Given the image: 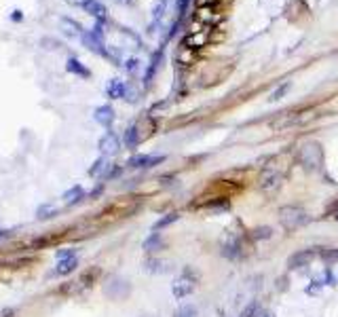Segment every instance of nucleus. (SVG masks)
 I'll list each match as a JSON object with an SVG mask.
<instances>
[{"label":"nucleus","instance_id":"obj_20","mask_svg":"<svg viewBox=\"0 0 338 317\" xmlns=\"http://www.w3.org/2000/svg\"><path fill=\"white\" fill-rule=\"evenodd\" d=\"M177 218H180V216H177L175 211H171V214H165L161 220H157V222H155L153 231H155V233H159V231H161V228H165V226H169V224H173Z\"/></svg>","mask_w":338,"mask_h":317},{"label":"nucleus","instance_id":"obj_4","mask_svg":"<svg viewBox=\"0 0 338 317\" xmlns=\"http://www.w3.org/2000/svg\"><path fill=\"white\" fill-rule=\"evenodd\" d=\"M171 292L175 298H186V296H190L194 292V279L190 275H180L175 281H173V286H171Z\"/></svg>","mask_w":338,"mask_h":317},{"label":"nucleus","instance_id":"obj_26","mask_svg":"<svg viewBox=\"0 0 338 317\" xmlns=\"http://www.w3.org/2000/svg\"><path fill=\"white\" fill-rule=\"evenodd\" d=\"M319 256L324 260H338V250H332V248H326V250H319Z\"/></svg>","mask_w":338,"mask_h":317},{"label":"nucleus","instance_id":"obj_23","mask_svg":"<svg viewBox=\"0 0 338 317\" xmlns=\"http://www.w3.org/2000/svg\"><path fill=\"white\" fill-rule=\"evenodd\" d=\"M148 264V271H153V273H167L169 269V264L167 262H163V260H148L146 262Z\"/></svg>","mask_w":338,"mask_h":317},{"label":"nucleus","instance_id":"obj_32","mask_svg":"<svg viewBox=\"0 0 338 317\" xmlns=\"http://www.w3.org/2000/svg\"><path fill=\"white\" fill-rule=\"evenodd\" d=\"M330 275H332V281H334V284H338V267H334V269L330 271Z\"/></svg>","mask_w":338,"mask_h":317},{"label":"nucleus","instance_id":"obj_16","mask_svg":"<svg viewBox=\"0 0 338 317\" xmlns=\"http://www.w3.org/2000/svg\"><path fill=\"white\" fill-rule=\"evenodd\" d=\"M81 199H85V190H83V186H72L70 190L64 192V201H66L68 205H74V203H78Z\"/></svg>","mask_w":338,"mask_h":317},{"label":"nucleus","instance_id":"obj_15","mask_svg":"<svg viewBox=\"0 0 338 317\" xmlns=\"http://www.w3.org/2000/svg\"><path fill=\"white\" fill-rule=\"evenodd\" d=\"M222 254H224L226 258H237L239 256V243L235 237H226L224 241H222Z\"/></svg>","mask_w":338,"mask_h":317},{"label":"nucleus","instance_id":"obj_13","mask_svg":"<svg viewBox=\"0 0 338 317\" xmlns=\"http://www.w3.org/2000/svg\"><path fill=\"white\" fill-rule=\"evenodd\" d=\"M66 70H68L70 74H76V76H81V78H89V76H91L89 68H85V64H81V59H76V57H68Z\"/></svg>","mask_w":338,"mask_h":317},{"label":"nucleus","instance_id":"obj_6","mask_svg":"<svg viewBox=\"0 0 338 317\" xmlns=\"http://www.w3.org/2000/svg\"><path fill=\"white\" fill-rule=\"evenodd\" d=\"M315 258V252L313 250H300L296 254H292V256L288 258V267L290 269H302V267H309L311 262H313Z\"/></svg>","mask_w":338,"mask_h":317},{"label":"nucleus","instance_id":"obj_2","mask_svg":"<svg viewBox=\"0 0 338 317\" xmlns=\"http://www.w3.org/2000/svg\"><path fill=\"white\" fill-rule=\"evenodd\" d=\"M298 158H300V163L305 165L307 169L315 171L324 163V151H322V146H319L317 142H307V144H302Z\"/></svg>","mask_w":338,"mask_h":317},{"label":"nucleus","instance_id":"obj_33","mask_svg":"<svg viewBox=\"0 0 338 317\" xmlns=\"http://www.w3.org/2000/svg\"><path fill=\"white\" fill-rule=\"evenodd\" d=\"M256 317H275L271 311H258V315Z\"/></svg>","mask_w":338,"mask_h":317},{"label":"nucleus","instance_id":"obj_10","mask_svg":"<svg viewBox=\"0 0 338 317\" xmlns=\"http://www.w3.org/2000/svg\"><path fill=\"white\" fill-rule=\"evenodd\" d=\"M127 85L119 81V78H112V81L108 83V87H106V93H108V98L112 100H123V98H127Z\"/></svg>","mask_w":338,"mask_h":317},{"label":"nucleus","instance_id":"obj_19","mask_svg":"<svg viewBox=\"0 0 338 317\" xmlns=\"http://www.w3.org/2000/svg\"><path fill=\"white\" fill-rule=\"evenodd\" d=\"M57 214H59V209H57L55 205H51V203H44V205H40V207H38V211H36L38 220H49V218H55Z\"/></svg>","mask_w":338,"mask_h":317},{"label":"nucleus","instance_id":"obj_31","mask_svg":"<svg viewBox=\"0 0 338 317\" xmlns=\"http://www.w3.org/2000/svg\"><path fill=\"white\" fill-rule=\"evenodd\" d=\"M68 4H72V6H85L87 4V0H66Z\"/></svg>","mask_w":338,"mask_h":317},{"label":"nucleus","instance_id":"obj_11","mask_svg":"<svg viewBox=\"0 0 338 317\" xmlns=\"http://www.w3.org/2000/svg\"><path fill=\"white\" fill-rule=\"evenodd\" d=\"M93 117L102 127H110L114 123V108L112 106H100V108H95Z\"/></svg>","mask_w":338,"mask_h":317},{"label":"nucleus","instance_id":"obj_17","mask_svg":"<svg viewBox=\"0 0 338 317\" xmlns=\"http://www.w3.org/2000/svg\"><path fill=\"white\" fill-rule=\"evenodd\" d=\"M123 142H125L127 148H136V146L140 144V131H138V127L131 125V127L125 131V138H123Z\"/></svg>","mask_w":338,"mask_h":317},{"label":"nucleus","instance_id":"obj_18","mask_svg":"<svg viewBox=\"0 0 338 317\" xmlns=\"http://www.w3.org/2000/svg\"><path fill=\"white\" fill-rule=\"evenodd\" d=\"M161 248H163V239H161V235H159V233H153L144 241V250L146 252H157V250H161Z\"/></svg>","mask_w":338,"mask_h":317},{"label":"nucleus","instance_id":"obj_14","mask_svg":"<svg viewBox=\"0 0 338 317\" xmlns=\"http://www.w3.org/2000/svg\"><path fill=\"white\" fill-rule=\"evenodd\" d=\"M108 169H110L108 157H100V158H97V161L93 163L91 169H89V175H93V178H106Z\"/></svg>","mask_w":338,"mask_h":317},{"label":"nucleus","instance_id":"obj_30","mask_svg":"<svg viewBox=\"0 0 338 317\" xmlns=\"http://www.w3.org/2000/svg\"><path fill=\"white\" fill-rule=\"evenodd\" d=\"M72 256H76V250H61V252H57V258L61 260V258H72Z\"/></svg>","mask_w":338,"mask_h":317},{"label":"nucleus","instance_id":"obj_28","mask_svg":"<svg viewBox=\"0 0 338 317\" xmlns=\"http://www.w3.org/2000/svg\"><path fill=\"white\" fill-rule=\"evenodd\" d=\"M258 315V305L254 303V305H250V307H247V309L241 313V317H256Z\"/></svg>","mask_w":338,"mask_h":317},{"label":"nucleus","instance_id":"obj_1","mask_svg":"<svg viewBox=\"0 0 338 317\" xmlns=\"http://www.w3.org/2000/svg\"><path fill=\"white\" fill-rule=\"evenodd\" d=\"M279 222L286 231H296V228L305 226L309 222L307 211L298 205H283L279 209Z\"/></svg>","mask_w":338,"mask_h":317},{"label":"nucleus","instance_id":"obj_3","mask_svg":"<svg viewBox=\"0 0 338 317\" xmlns=\"http://www.w3.org/2000/svg\"><path fill=\"white\" fill-rule=\"evenodd\" d=\"M97 148H100V153L104 157H112L119 153L121 148V140L117 134H112V131H106V134L100 138V142H97Z\"/></svg>","mask_w":338,"mask_h":317},{"label":"nucleus","instance_id":"obj_8","mask_svg":"<svg viewBox=\"0 0 338 317\" xmlns=\"http://www.w3.org/2000/svg\"><path fill=\"white\" fill-rule=\"evenodd\" d=\"M279 184H281V173L279 171H275V169L262 171V175H260V188L262 190H273V188H277Z\"/></svg>","mask_w":338,"mask_h":317},{"label":"nucleus","instance_id":"obj_27","mask_svg":"<svg viewBox=\"0 0 338 317\" xmlns=\"http://www.w3.org/2000/svg\"><path fill=\"white\" fill-rule=\"evenodd\" d=\"M273 235V231L269 226H260V228H254V237L256 239H269V237Z\"/></svg>","mask_w":338,"mask_h":317},{"label":"nucleus","instance_id":"obj_5","mask_svg":"<svg viewBox=\"0 0 338 317\" xmlns=\"http://www.w3.org/2000/svg\"><path fill=\"white\" fill-rule=\"evenodd\" d=\"M165 157H153V155H136L131 157L127 165L133 167V169H148V167H155L159 163H163Z\"/></svg>","mask_w":338,"mask_h":317},{"label":"nucleus","instance_id":"obj_7","mask_svg":"<svg viewBox=\"0 0 338 317\" xmlns=\"http://www.w3.org/2000/svg\"><path fill=\"white\" fill-rule=\"evenodd\" d=\"M59 30L64 32L68 38H81L83 34H85L83 25L78 23V21H74V19H70V17H61V19H59Z\"/></svg>","mask_w":338,"mask_h":317},{"label":"nucleus","instance_id":"obj_21","mask_svg":"<svg viewBox=\"0 0 338 317\" xmlns=\"http://www.w3.org/2000/svg\"><path fill=\"white\" fill-rule=\"evenodd\" d=\"M165 8H167V0H157V2L153 4L150 13H153V21H155V23L161 21V17L165 15Z\"/></svg>","mask_w":338,"mask_h":317},{"label":"nucleus","instance_id":"obj_34","mask_svg":"<svg viewBox=\"0 0 338 317\" xmlns=\"http://www.w3.org/2000/svg\"><path fill=\"white\" fill-rule=\"evenodd\" d=\"M117 2H121V4H129V2H133V0H117Z\"/></svg>","mask_w":338,"mask_h":317},{"label":"nucleus","instance_id":"obj_29","mask_svg":"<svg viewBox=\"0 0 338 317\" xmlns=\"http://www.w3.org/2000/svg\"><path fill=\"white\" fill-rule=\"evenodd\" d=\"M125 68H127V72H136V70L140 68V61L138 59H127V64H125Z\"/></svg>","mask_w":338,"mask_h":317},{"label":"nucleus","instance_id":"obj_24","mask_svg":"<svg viewBox=\"0 0 338 317\" xmlns=\"http://www.w3.org/2000/svg\"><path fill=\"white\" fill-rule=\"evenodd\" d=\"M173 317H199V313H197V307H194V305H186Z\"/></svg>","mask_w":338,"mask_h":317},{"label":"nucleus","instance_id":"obj_12","mask_svg":"<svg viewBox=\"0 0 338 317\" xmlns=\"http://www.w3.org/2000/svg\"><path fill=\"white\" fill-rule=\"evenodd\" d=\"M76 267H78V258L76 256H72V258H61L59 262H57V267L53 269V275H70L72 271H76Z\"/></svg>","mask_w":338,"mask_h":317},{"label":"nucleus","instance_id":"obj_35","mask_svg":"<svg viewBox=\"0 0 338 317\" xmlns=\"http://www.w3.org/2000/svg\"><path fill=\"white\" fill-rule=\"evenodd\" d=\"M336 220H338V209H336Z\"/></svg>","mask_w":338,"mask_h":317},{"label":"nucleus","instance_id":"obj_9","mask_svg":"<svg viewBox=\"0 0 338 317\" xmlns=\"http://www.w3.org/2000/svg\"><path fill=\"white\" fill-rule=\"evenodd\" d=\"M83 8L91 17H95V21H106V17H108V8H106L100 0H87V4Z\"/></svg>","mask_w":338,"mask_h":317},{"label":"nucleus","instance_id":"obj_22","mask_svg":"<svg viewBox=\"0 0 338 317\" xmlns=\"http://www.w3.org/2000/svg\"><path fill=\"white\" fill-rule=\"evenodd\" d=\"M161 57H163V55H161V51H159L157 55L153 57V61H150V68H148V72H146V76H144V83H146V85L150 83V78L155 76V70L159 68V61H161Z\"/></svg>","mask_w":338,"mask_h":317},{"label":"nucleus","instance_id":"obj_25","mask_svg":"<svg viewBox=\"0 0 338 317\" xmlns=\"http://www.w3.org/2000/svg\"><path fill=\"white\" fill-rule=\"evenodd\" d=\"M290 87H292V83H283L279 89H275L273 93H271V102H277V100H281L283 95H286L288 91H290Z\"/></svg>","mask_w":338,"mask_h":317}]
</instances>
